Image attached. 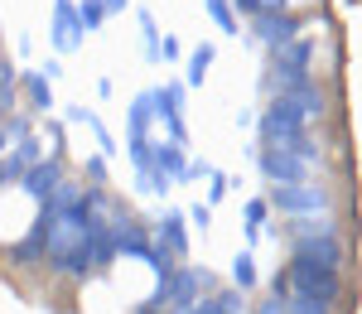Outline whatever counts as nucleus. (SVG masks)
<instances>
[{
  "instance_id": "473e14b6",
  "label": "nucleus",
  "mask_w": 362,
  "mask_h": 314,
  "mask_svg": "<svg viewBox=\"0 0 362 314\" xmlns=\"http://www.w3.org/2000/svg\"><path fill=\"white\" fill-rule=\"evenodd\" d=\"M136 314H165V300L150 295V300H140V305H136Z\"/></svg>"
},
{
  "instance_id": "f8f14e48",
  "label": "nucleus",
  "mask_w": 362,
  "mask_h": 314,
  "mask_svg": "<svg viewBox=\"0 0 362 314\" xmlns=\"http://www.w3.org/2000/svg\"><path fill=\"white\" fill-rule=\"evenodd\" d=\"M44 208H39V218H34V228H29L25 242H15V247H5V257H10V266H39L44 261Z\"/></svg>"
},
{
  "instance_id": "ddd939ff",
  "label": "nucleus",
  "mask_w": 362,
  "mask_h": 314,
  "mask_svg": "<svg viewBox=\"0 0 362 314\" xmlns=\"http://www.w3.org/2000/svg\"><path fill=\"white\" fill-rule=\"evenodd\" d=\"M150 170H160V174H169L174 184H184V170H189L184 145H174V141H150Z\"/></svg>"
},
{
  "instance_id": "a211bd4d",
  "label": "nucleus",
  "mask_w": 362,
  "mask_h": 314,
  "mask_svg": "<svg viewBox=\"0 0 362 314\" xmlns=\"http://www.w3.org/2000/svg\"><path fill=\"white\" fill-rule=\"evenodd\" d=\"M203 10H208V20L223 29V34H242V20H237L232 0H203Z\"/></svg>"
},
{
  "instance_id": "dca6fc26",
  "label": "nucleus",
  "mask_w": 362,
  "mask_h": 314,
  "mask_svg": "<svg viewBox=\"0 0 362 314\" xmlns=\"http://www.w3.org/2000/svg\"><path fill=\"white\" fill-rule=\"evenodd\" d=\"M150 121H155V112H150V92H140L136 102H131V121H126V141H150Z\"/></svg>"
},
{
  "instance_id": "a878e982",
  "label": "nucleus",
  "mask_w": 362,
  "mask_h": 314,
  "mask_svg": "<svg viewBox=\"0 0 362 314\" xmlns=\"http://www.w3.org/2000/svg\"><path fill=\"white\" fill-rule=\"evenodd\" d=\"M15 150H20V160H25V165H34V160H44V136L34 131V136H25Z\"/></svg>"
},
{
  "instance_id": "2f4dec72",
  "label": "nucleus",
  "mask_w": 362,
  "mask_h": 314,
  "mask_svg": "<svg viewBox=\"0 0 362 314\" xmlns=\"http://www.w3.org/2000/svg\"><path fill=\"white\" fill-rule=\"evenodd\" d=\"M251 314H285V300H280V295H271V300H261Z\"/></svg>"
},
{
  "instance_id": "7ed1b4c3",
  "label": "nucleus",
  "mask_w": 362,
  "mask_h": 314,
  "mask_svg": "<svg viewBox=\"0 0 362 314\" xmlns=\"http://www.w3.org/2000/svg\"><path fill=\"white\" fill-rule=\"evenodd\" d=\"M256 136H261L266 150H290L295 141L309 136V121H305V112H300L290 97H271V107L256 116Z\"/></svg>"
},
{
  "instance_id": "2eb2a0df",
  "label": "nucleus",
  "mask_w": 362,
  "mask_h": 314,
  "mask_svg": "<svg viewBox=\"0 0 362 314\" xmlns=\"http://www.w3.org/2000/svg\"><path fill=\"white\" fill-rule=\"evenodd\" d=\"M290 102L305 112V121H324V116H329V92L319 87V78H309L305 87H295V92H290Z\"/></svg>"
},
{
  "instance_id": "39448f33",
  "label": "nucleus",
  "mask_w": 362,
  "mask_h": 314,
  "mask_svg": "<svg viewBox=\"0 0 362 314\" xmlns=\"http://www.w3.org/2000/svg\"><path fill=\"white\" fill-rule=\"evenodd\" d=\"M300 34H305V15H295V10H271V15H256V20H251V39L266 44V54L285 49V44L300 39Z\"/></svg>"
},
{
  "instance_id": "423d86ee",
  "label": "nucleus",
  "mask_w": 362,
  "mask_h": 314,
  "mask_svg": "<svg viewBox=\"0 0 362 314\" xmlns=\"http://www.w3.org/2000/svg\"><path fill=\"white\" fill-rule=\"evenodd\" d=\"M150 112H155V121H165V131H169L174 145L189 141V126H184V87L179 83L155 87V92H150Z\"/></svg>"
},
{
  "instance_id": "c9c22d12",
  "label": "nucleus",
  "mask_w": 362,
  "mask_h": 314,
  "mask_svg": "<svg viewBox=\"0 0 362 314\" xmlns=\"http://www.w3.org/2000/svg\"><path fill=\"white\" fill-rule=\"evenodd\" d=\"M10 150V136H5V121H0V155Z\"/></svg>"
},
{
  "instance_id": "aec40b11",
  "label": "nucleus",
  "mask_w": 362,
  "mask_h": 314,
  "mask_svg": "<svg viewBox=\"0 0 362 314\" xmlns=\"http://www.w3.org/2000/svg\"><path fill=\"white\" fill-rule=\"evenodd\" d=\"M251 286H256V261H251V252H237V257H232V290L247 295Z\"/></svg>"
},
{
  "instance_id": "4468645a",
  "label": "nucleus",
  "mask_w": 362,
  "mask_h": 314,
  "mask_svg": "<svg viewBox=\"0 0 362 314\" xmlns=\"http://www.w3.org/2000/svg\"><path fill=\"white\" fill-rule=\"evenodd\" d=\"M20 92L34 116H54V83L44 73H20Z\"/></svg>"
},
{
  "instance_id": "5701e85b",
  "label": "nucleus",
  "mask_w": 362,
  "mask_h": 314,
  "mask_svg": "<svg viewBox=\"0 0 362 314\" xmlns=\"http://www.w3.org/2000/svg\"><path fill=\"white\" fill-rule=\"evenodd\" d=\"M78 20H83V29L92 34V29L107 25V10H102V0H78Z\"/></svg>"
},
{
  "instance_id": "4be33fe9",
  "label": "nucleus",
  "mask_w": 362,
  "mask_h": 314,
  "mask_svg": "<svg viewBox=\"0 0 362 314\" xmlns=\"http://www.w3.org/2000/svg\"><path fill=\"white\" fill-rule=\"evenodd\" d=\"M285 314H334V305H319V300H309V295H285Z\"/></svg>"
},
{
  "instance_id": "6ab92c4d",
  "label": "nucleus",
  "mask_w": 362,
  "mask_h": 314,
  "mask_svg": "<svg viewBox=\"0 0 362 314\" xmlns=\"http://www.w3.org/2000/svg\"><path fill=\"white\" fill-rule=\"evenodd\" d=\"M25 160H20V150H15V145H10V150H5V155H0V194H5V189H20V179H25Z\"/></svg>"
},
{
  "instance_id": "1a4fd4ad",
  "label": "nucleus",
  "mask_w": 362,
  "mask_h": 314,
  "mask_svg": "<svg viewBox=\"0 0 362 314\" xmlns=\"http://www.w3.org/2000/svg\"><path fill=\"white\" fill-rule=\"evenodd\" d=\"M256 165H261V174H266L271 184H309V165L295 160L290 150H266Z\"/></svg>"
},
{
  "instance_id": "e433bc0d",
  "label": "nucleus",
  "mask_w": 362,
  "mask_h": 314,
  "mask_svg": "<svg viewBox=\"0 0 362 314\" xmlns=\"http://www.w3.org/2000/svg\"><path fill=\"white\" fill-rule=\"evenodd\" d=\"M5 116H10V107H5V102H0V121H5Z\"/></svg>"
},
{
  "instance_id": "9d476101",
  "label": "nucleus",
  "mask_w": 362,
  "mask_h": 314,
  "mask_svg": "<svg viewBox=\"0 0 362 314\" xmlns=\"http://www.w3.org/2000/svg\"><path fill=\"white\" fill-rule=\"evenodd\" d=\"M155 242H165L174 257H189V218L179 213V208H165V218H160V228H155Z\"/></svg>"
},
{
  "instance_id": "b1692460",
  "label": "nucleus",
  "mask_w": 362,
  "mask_h": 314,
  "mask_svg": "<svg viewBox=\"0 0 362 314\" xmlns=\"http://www.w3.org/2000/svg\"><path fill=\"white\" fill-rule=\"evenodd\" d=\"M83 126L92 131V136H97L102 155H116V141H112V131H107V121H102V116H97V112H87V116H83Z\"/></svg>"
},
{
  "instance_id": "20e7f679",
  "label": "nucleus",
  "mask_w": 362,
  "mask_h": 314,
  "mask_svg": "<svg viewBox=\"0 0 362 314\" xmlns=\"http://www.w3.org/2000/svg\"><path fill=\"white\" fill-rule=\"evenodd\" d=\"M271 208L280 218H324L334 208V194L319 184H276L271 189Z\"/></svg>"
},
{
  "instance_id": "7c9ffc66",
  "label": "nucleus",
  "mask_w": 362,
  "mask_h": 314,
  "mask_svg": "<svg viewBox=\"0 0 362 314\" xmlns=\"http://www.w3.org/2000/svg\"><path fill=\"white\" fill-rule=\"evenodd\" d=\"M87 179H92V184H107V160H102V155L87 160Z\"/></svg>"
},
{
  "instance_id": "f03ea898",
  "label": "nucleus",
  "mask_w": 362,
  "mask_h": 314,
  "mask_svg": "<svg viewBox=\"0 0 362 314\" xmlns=\"http://www.w3.org/2000/svg\"><path fill=\"white\" fill-rule=\"evenodd\" d=\"M285 286L295 290V295L319 300V305H338L343 300V271L338 266H324V261H309V257H290Z\"/></svg>"
},
{
  "instance_id": "393cba45",
  "label": "nucleus",
  "mask_w": 362,
  "mask_h": 314,
  "mask_svg": "<svg viewBox=\"0 0 362 314\" xmlns=\"http://www.w3.org/2000/svg\"><path fill=\"white\" fill-rule=\"evenodd\" d=\"M227 194H232V179H227L223 170H213V174H208V208H213V203H223Z\"/></svg>"
},
{
  "instance_id": "bb28decb",
  "label": "nucleus",
  "mask_w": 362,
  "mask_h": 314,
  "mask_svg": "<svg viewBox=\"0 0 362 314\" xmlns=\"http://www.w3.org/2000/svg\"><path fill=\"white\" fill-rule=\"evenodd\" d=\"M184 218H189V223H194L198 232H208V228H213V208H208V203H194V208H189Z\"/></svg>"
},
{
  "instance_id": "9b49d317",
  "label": "nucleus",
  "mask_w": 362,
  "mask_h": 314,
  "mask_svg": "<svg viewBox=\"0 0 362 314\" xmlns=\"http://www.w3.org/2000/svg\"><path fill=\"white\" fill-rule=\"evenodd\" d=\"M44 208H49V213H58V218H78V223H83V208H87V184H68V179H63V184H58L54 194L44 199Z\"/></svg>"
},
{
  "instance_id": "f257e3e1",
  "label": "nucleus",
  "mask_w": 362,
  "mask_h": 314,
  "mask_svg": "<svg viewBox=\"0 0 362 314\" xmlns=\"http://www.w3.org/2000/svg\"><path fill=\"white\" fill-rule=\"evenodd\" d=\"M280 237L290 242L295 257L324 261V266H343V232L329 218H285Z\"/></svg>"
},
{
  "instance_id": "cd10ccee",
  "label": "nucleus",
  "mask_w": 362,
  "mask_h": 314,
  "mask_svg": "<svg viewBox=\"0 0 362 314\" xmlns=\"http://www.w3.org/2000/svg\"><path fill=\"white\" fill-rule=\"evenodd\" d=\"M44 141H54V150L63 155V121H54V116H44V131H39Z\"/></svg>"
},
{
  "instance_id": "0eeeda50",
  "label": "nucleus",
  "mask_w": 362,
  "mask_h": 314,
  "mask_svg": "<svg viewBox=\"0 0 362 314\" xmlns=\"http://www.w3.org/2000/svg\"><path fill=\"white\" fill-rule=\"evenodd\" d=\"M58 184H63V160L58 155H44V160H34L25 170V179H20V194H25L29 203H44L49 194H54Z\"/></svg>"
},
{
  "instance_id": "f704fd0d",
  "label": "nucleus",
  "mask_w": 362,
  "mask_h": 314,
  "mask_svg": "<svg viewBox=\"0 0 362 314\" xmlns=\"http://www.w3.org/2000/svg\"><path fill=\"white\" fill-rule=\"evenodd\" d=\"M126 5H131V0H102V10H107V15H121Z\"/></svg>"
},
{
  "instance_id": "f3484780",
  "label": "nucleus",
  "mask_w": 362,
  "mask_h": 314,
  "mask_svg": "<svg viewBox=\"0 0 362 314\" xmlns=\"http://www.w3.org/2000/svg\"><path fill=\"white\" fill-rule=\"evenodd\" d=\"M213 58H218V49H213V44H198L194 54H189V68H184V83H189V87H203V78H208V68H213Z\"/></svg>"
},
{
  "instance_id": "72a5a7b5",
  "label": "nucleus",
  "mask_w": 362,
  "mask_h": 314,
  "mask_svg": "<svg viewBox=\"0 0 362 314\" xmlns=\"http://www.w3.org/2000/svg\"><path fill=\"white\" fill-rule=\"evenodd\" d=\"M39 73H44V78H49V83H54V78H63V68H58V58H49V63H44V68H39Z\"/></svg>"
},
{
  "instance_id": "412c9836",
  "label": "nucleus",
  "mask_w": 362,
  "mask_h": 314,
  "mask_svg": "<svg viewBox=\"0 0 362 314\" xmlns=\"http://www.w3.org/2000/svg\"><path fill=\"white\" fill-rule=\"evenodd\" d=\"M34 131H39V126H34V116H29V112H10V116H5V136H10V145H20L25 136H34Z\"/></svg>"
},
{
  "instance_id": "c85d7f7f",
  "label": "nucleus",
  "mask_w": 362,
  "mask_h": 314,
  "mask_svg": "<svg viewBox=\"0 0 362 314\" xmlns=\"http://www.w3.org/2000/svg\"><path fill=\"white\" fill-rule=\"evenodd\" d=\"M247 228H266V199L247 203Z\"/></svg>"
},
{
  "instance_id": "c756f323",
  "label": "nucleus",
  "mask_w": 362,
  "mask_h": 314,
  "mask_svg": "<svg viewBox=\"0 0 362 314\" xmlns=\"http://www.w3.org/2000/svg\"><path fill=\"white\" fill-rule=\"evenodd\" d=\"M213 174V165L208 160H189V170H184V184H194V179H208Z\"/></svg>"
},
{
  "instance_id": "6e6552de",
  "label": "nucleus",
  "mask_w": 362,
  "mask_h": 314,
  "mask_svg": "<svg viewBox=\"0 0 362 314\" xmlns=\"http://www.w3.org/2000/svg\"><path fill=\"white\" fill-rule=\"evenodd\" d=\"M49 39H54L58 54L83 49L87 29H83V20H78V5H73V0H54V29H49Z\"/></svg>"
}]
</instances>
